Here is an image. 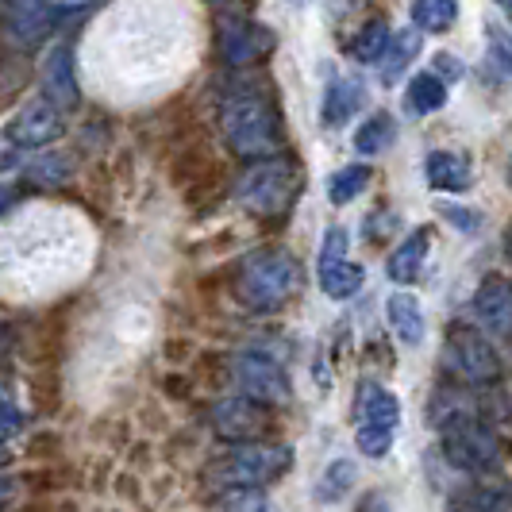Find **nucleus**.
<instances>
[{
  "label": "nucleus",
  "mask_w": 512,
  "mask_h": 512,
  "mask_svg": "<svg viewBox=\"0 0 512 512\" xmlns=\"http://www.w3.org/2000/svg\"><path fill=\"white\" fill-rule=\"evenodd\" d=\"M220 124H224V139L231 151L251 158V162L270 158L282 147V124H278V112L266 93L235 89L220 108Z\"/></svg>",
  "instance_id": "nucleus-1"
},
{
  "label": "nucleus",
  "mask_w": 512,
  "mask_h": 512,
  "mask_svg": "<svg viewBox=\"0 0 512 512\" xmlns=\"http://www.w3.org/2000/svg\"><path fill=\"white\" fill-rule=\"evenodd\" d=\"M297 289H301V266L289 251H258L243 258L235 278V297L255 312L282 308Z\"/></svg>",
  "instance_id": "nucleus-2"
},
{
  "label": "nucleus",
  "mask_w": 512,
  "mask_h": 512,
  "mask_svg": "<svg viewBox=\"0 0 512 512\" xmlns=\"http://www.w3.org/2000/svg\"><path fill=\"white\" fill-rule=\"evenodd\" d=\"M297 189H301L297 166H293L289 158H278V154L255 158V162L243 170V178L235 181L239 205L247 208V212H255V216H282L285 208L293 205Z\"/></svg>",
  "instance_id": "nucleus-3"
},
{
  "label": "nucleus",
  "mask_w": 512,
  "mask_h": 512,
  "mask_svg": "<svg viewBox=\"0 0 512 512\" xmlns=\"http://www.w3.org/2000/svg\"><path fill=\"white\" fill-rule=\"evenodd\" d=\"M293 466V447L289 443H258L247 439L239 443L231 455L212 466V482L224 489H243V486H270L278 482L285 470Z\"/></svg>",
  "instance_id": "nucleus-4"
},
{
  "label": "nucleus",
  "mask_w": 512,
  "mask_h": 512,
  "mask_svg": "<svg viewBox=\"0 0 512 512\" xmlns=\"http://www.w3.org/2000/svg\"><path fill=\"white\" fill-rule=\"evenodd\" d=\"M443 428V459L451 462L455 470H466V474H486V470H497L501 462V439L489 428L482 416L474 412H459L451 420L439 424Z\"/></svg>",
  "instance_id": "nucleus-5"
},
{
  "label": "nucleus",
  "mask_w": 512,
  "mask_h": 512,
  "mask_svg": "<svg viewBox=\"0 0 512 512\" xmlns=\"http://www.w3.org/2000/svg\"><path fill=\"white\" fill-rule=\"evenodd\" d=\"M443 362L470 385H497L505 366L497 359L493 343L474 324H455L443 339Z\"/></svg>",
  "instance_id": "nucleus-6"
},
{
  "label": "nucleus",
  "mask_w": 512,
  "mask_h": 512,
  "mask_svg": "<svg viewBox=\"0 0 512 512\" xmlns=\"http://www.w3.org/2000/svg\"><path fill=\"white\" fill-rule=\"evenodd\" d=\"M62 131H66L62 108H58L51 97H39V101L24 104V108L8 120L4 139H8L12 147H20V151H39V147H51Z\"/></svg>",
  "instance_id": "nucleus-7"
},
{
  "label": "nucleus",
  "mask_w": 512,
  "mask_h": 512,
  "mask_svg": "<svg viewBox=\"0 0 512 512\" xmlns=\"http://www.w3.org/2000/svg\"><path fill=\"white\" fill-rule=\"evenodd\" d=\"M235 382L243 385L247 397H255L262 405H285L289 401V374L282 362L262 355V351H247L235 362Z\"/></svg>",
  "instance_id": "nucleus-8"
},
{
  "label": "nucleus",
  "mask_w": 512,
  "mask_h": 512,
  "mask_svg": "<svg viewBox=\"0 0 512 512\" xmlns=\"http://www.w3.org/2000/svg\"><path fill=\"white\" fill-rule=\"evenodd\" d=\"M266 405L255 401V397H228V401H216L212 405V428L220 439H231V443H247V439H258L262 428H266Z\"/></svg>",
  "instance_id": "nucleus-9"
},
{
  "label": "nucleus",
  "mask_w": 512,
  "mask_h": 512,
  "mask_svg": "<svg viewBox=\"0 0 512 512\" xmlns=\"http://www.w3.org/2000/svg\"><path fill=\"white\" fill-rule=\"evenodd\" d=\"M270 47H274V35L266 27L247 24L239 16H231V20L220 24V51H224V58H228L231 66H251Z\"/></svg>",
  "instance_id": "nucleus-10"
},
{
  "label": "nucleus",
  "mask_w": 512,
  "mask_h": 512,
  "mask_svg": "<svg viewBox=\"0 0 512 512\" xmlns=\"http://www.w3.org/2000/svg\"><path fill=\"white\" fill-rule=\"evenodd\" d=\"M474 316L478 324L493 335H512V282L501 274H489L486 282L478 285L474 297Z\"/></svg>",
  "instance_id": "nucleus-11"
},
{
  "label": "nucleus",
  "mask_w": 512,
  "mask_h": 512,
  "mask_svg": "<svg viewBox=\"0 0 512 512\" xmlns=\"http://www.w3.org/2000/svg\"><path fill=\"white\" fill-rule=\"evenodd\" d=\"M43 89H47V97H51L58 108H74V104L81 101L70 43H58V47H51V54L43 58Z\"/></svg>",
  "instance_id": "nucleus-12"
},
{
  "label": "nucleus",
  "mask_w": 512,
  "mask_h": 512,
  "mask_svg": "<svg viewBox=\"0 0 512 512\" xmlns=\"http://www.w3.org/2000/svg\"><path fill=\"white\" fill-rule=\"evenodd\" d=\"M355 416H359V424L397 432V424H401V401H397V393H389L385 385L366 382L359 389V401H355Z\"/></svg>",
  "instance_id": "nucleus-13"
},
{
  "label": "nucleus",
  "mask_w": 512,
  "mask_h": 512,
  "mask_svg": "<svg viewBox=\"0 0 512 512\" xmlns=\"http://www.w3.org/2000/svg\"><path fill=\"white\" fill-rule=\"evenodd\" d=\"M428 247H432V231L416 228L409 239H405V243H401V247L389 255V262H385V274H389V278H393L397 285H412L416 278H420V274H424Z\"/></svg>",
  "instance_id": "nucleus-14"
},
{
  "label": "nucleus",
  "mask_w": 512,
  "mask_h": 512,
  "mask_svg": "<svg viewBox=\"0 0 512 512\" xmlns=\"http://www.w3.org/2000/svg\"><path fill=\"white\" fill-rule=\"evenodd\" d=\"M424 170H428V185H432L436 193H466L470 181H474L470 158L459 151H432Z\"/></svg>",
  "instance_id": "nucleus-15"
},
{
  "label": "nucleus",
  "mask_w": 512,
  "mask_h": 512,
  "mask_svg": "<svg viewBox=\"0 0 512 512\" xmlns=\"http://www.w3.org/2000/svg\"><path fill=\"white\" fill-rule=\"evenodd\" d=\"M385 312H389V324H393V332H397V339L405 347H420L424 343V332H428L424 328V308H420V301L412 293H393Z\"/></svg>",
  "instance_id": "nucleus-16"
},
{
  "label": "nucleus",
  "mask_w": 512,
  "mask_h": 512,
  "mask_svg": "<svg viewBox=\"0 0 512 512\" xmlns=\"http://www.w3.org/2000/svg\"><path fill=\"white\" fill-rule=\"evenodd\" d=\"M362 108V85L359 81H347V77H339L328 85V93H324V108H320V120H324V128H343L355 112Z\"/></svg>",
  "instance_id": "nucleus-17"
},
{
  "label": "nucleus",
  "mask_w": 512,
  "mask_h": 512,
  "mask_svg": "<svg viewBox=\"0 0 512 512\" xmlns=\"http://www.w3.org/2000/svg\"><path fill=\"white\" fill-rule=\"evenodd\" d=\"M54 12L47 0H16L12 4V31L20 43H39L54 27Z\"/></svg>",
  "instance_id": "nucleus-18"
},
{
  "label": "nucleus",
  "mask_w": 512,
  "mask_h": 512,
  "mask_svg": "<svg viewBox=\"0 0 512 512\" xmlns=\"http://www.w3.org/2000/svg\"><path fill=\"white\" fill-rule=\"evenodd\" d=\"M416 54H420V27L412 24L409 31H397V35L389 39V51L382 54V81L385 85H393L397 77L405 74L412 62H416Z\"/></svg>",
  "instance_id": "nucleus-19"
},
{
  "label": "nucleus",
  "mask_w": 512,
  "mask_h": 512,
  "mask_svg": "<svg viewBox=\"0 0 512 512\" xmlns=\"http://www.w3.org/2000/svg\"><path fill=\"white\" fill-rule=\"evenodd\" d=\"M447 104V85L439 74H416L409 81V93H405V108L412 116H428Z\"/></svg>",
  "instance_id": "nucleus-20"
},
{
  "label": "nucleus",
  "mask_w": 512,
  "mask_h": 512,
  "mask_svg": "<svg viewBox=\"0 0 512 512\" xmlns=\"http://www.w3.org/2000/svg\"><path fill=\"white\" fill-rule=\"evenodd\" d=\"M70 174H74V158L58 151L39 154V158H31L24 166V178L31 181V185H43V189H54V185L70 181Z\"/></svg>",
  "instance_id": "nucleus-21"
},
{
  "label": "nucleus",
  "mask_w": 512,
  "mask_h": 512,
  "mask_svg": "<svg viewBox=\"0 0 512 512\" xmlns=\"http://www.w3.org/2000/svg\"><path fill=\"white\" fill-rule=\"evenodd\" d=\"M355 478H359V466L351 459L328 462V470H324L320 482H316V497H320L324 505H335V501H343V497L355 489Z\"/></svg>",
  "instance_id": "nucleus-22"
},
{
  "label": "nucleus",
  "mask_w": 512,
  "mask_h": 512,
  "mask_svg": "<svg viewBox=\"0 0 512 512\" xmlns=\"http://www.w3.org/2000/svg\"><path fill=\"white\" fill-rule=\"evenodd\" d=\"M362 266L355 262H335V266H320V289L332 297V301H347V297H355L362 289Z\"/></svg>",
  "instance_id": "nucleus-23"
},
{
  "label": "nucleus",
  "mask_w": 512,
  "mask_h": 512,
  "mask_svg": "<svg viewBox=\"0 0 512 512\" xmlns=\"http://www.w3.org/2000/svg\"><path fill=\"white\" fill-rule=\"evenodd\" d=\"M370 178H374V170H370L366 162H351V166L335 170L332 181H328V197H332V205H351L362 189L370 185Z\"/></svg>",
  "instance_id": "nucleus-24"
},
{
  "label": "nucleus",
  "mask_w": 512,
  "mask_h": 512,
  "mask_svg": "<svg viewBox=\"0 0 512 512\" xmlns=\"http://www.w3.org/2000/svg\"><path fill=\"white\" fill-rule=\"evenodd\" d=\"M459 20V0H412V24L420 31H447Z\"/></svg>",
  "instance_id": "nucleus-25"
},
{
  "label": "nucleus",
  "mask_w": 512,
  "mask_h": 512,
  "mask_svg": "<svg viewBox=\"0 0 512 512\" xmlns=\"http://www.w3.org/2000/svg\"><path fill=\"white\" fill-rule=\"evenodd\" d=\"M455 512H512V489L474 486L455 497Z\"/></svg>",
  "instance_id": "nucleus-26"
},
{
  "label": "nucleus",
  "mask_w": 512,
  "mask_h": 512,
  "mask_svg": "<svg viewBox=\"0 0 512 512\" xmlns=\"http://www.w3.org/2000/svg\"><path fill=\"white\" fill-rule=\"evenodd\" d=\"M397 139V124L389 112H374L366 124H359L355 131V151L359 154H382L389 143Z\"/></svg>",
  "instance_id": "nucleus-27"
},
{
  "label": "nucleus",
  "mask_w": 512,
  "mask_h": 512,
  "mask_svg": "<svg viewBox=\"0 0 512 512\" xmlns=\"http://www.w3.org/2000/svg\"><path fill=\"white\" fill-rule=\"evenodd\" d=\"M389 39H393V35H389V24L378 16V20H370V24L355 35V47H351V51H355L359 62H382V54L389 51Z\"/></svg>",
  "instance_id": "nucleus-28"
},
{
  "label": "nucleus",
  "mask_w": 512,
  "mask_h": 512,
  "mask_svg": "<svg viewBox=\"0 0 512 512\" xmlns=\"http://www.w3.org/2000/svg\"><path fill=\"white\" fill-rule=\"evenodd\" d=\"M224 512H278V509H274V501L258 486H243L224 493Z\"/></svg>",
  "instance_id": "nucleus-29"
},
{
  "label": "nucleus",
  "mask_w": 512,
  "mask_h": 512,
  "mask_svg": "<svg viewBox=\"0 0 512 512\" xmlns=\"http://www.w3.org/2000/svg\"><path fill=\"white\" fill-rule=\"evenodd\" d=\"M355 443H359V451L366 455V459H385V455H389V447H393V432H389V428H370V424H359Z\"/></svg>",
  "instance_id": "nucleus-30"
},
{
  "label": "nucleus",
  "mask_w": 512,
  "mask_h": 512,
  "mask_svg": "<svg viewBox=\"0 0 512 512\" xmlns=\"http://www.w3.org/2000/svg\"><path fill=\"white\" fill-rule=\"evenodd\" d=\"M347 247H351V235L347 228H328L324 231V243H320V266H335L347 258Z\"/></svg>",
  "instance_id": "nucleus-31"
},
{
  "label": "nucleus",
  "mask_w": 512,
  "mask_h": 512,
  "mask_svg": "<svg viewBox=\"0 0 512 512\" xmlns=\"http://www.w3.org/2000/svg\"><path fill=\"white\" fill-rule=\"evenodd\" d=\"M489 47H493L497 66L512 77V39H509V31H501L497 24H489Z\"/></svg>",
  "instance_id": "nucleus-32"
},
{
  "label": "nucleus",
  "mask_w": 512,
  "mask_h": 512,
  "mask_svg": "<svg viewBox=\"0 0 512 512\" xmlns=\"http://www.w3.org/2000/svg\"><path fill=\"white\" fill-rule=\"evenodd\" d=\"M439 216H447V220H451L459 231H478V228H482V216H478V212H470V208L439 205Z\"/></svg>",
  "instance_id": "nucleus-33"
},
{
  "label": "nucleus",
  "mask_w": 512,
  "mask_h": 512,
  "mask_svg": "<svg viewBox=\"0 0 512 512\" xmlns=\"http://www.w3.org/2000/svg\"><path fill=\"white\" fill-rule=\"evenodd\" d=\"M20 428H24V412L16 409L12 401H4V397H0V439L20 436Z\"/></svg>",
  "instance_id": "nucleus-34"
},
{
  "label": "nucleus",
  "mask_w": 512,
  "mask_h": 512,
  "mask_svg": "<svg viewBox=\"0 0 512 512\" xmlns=\"http://www.w3.org/2000/svg\"><path fill=\"white\" fill-rule=\"evenodd\" d=\"M436 74L447 77V81H459L462 77V66L455 54H436Z\"/></svg>",
  "instance_id": "nucleus-35"
},
{
  "label": "nucleus",
  "mask_w": 512,
  "mask_h": 512,
  "mask_svg": "<svg viewBox=\"0 0 512 512\" xmlns=\"http://www.w3.org/2000/svg\"><path fill=\"white\" fill-rule=\"evenodd\" d=\"M12 201H16V189L12 185H0V216L12 208Z\"/></svg>",
  "instance_id": "nucleus-36"
},
{
  "label": "nucleus",
  "mask_w": 512,
  "mask_h": 512,
  "mask_svg": "<svg viewBox=\"0 0 512 512\" xmlns=\"http://www.w3.org/2000/svg\"><path fill=\"white\" fill-rule=\"evenodd\" d=\"M12 493H16V482H12V478H0V505H4Z\"/></svg>",
  "instance_id": "nucleus-37"
},
{
  "label": "nucleus",
  "mask_w": 512,
  "mask_h": 512,
  "mask_svg": "<svg viewBox=\"0 0 512 512\" xmlns=\"http://www.w3.org/2000/svg\"><path fill=\"white\" fill-rule=\"evenodd\" d=\"M8 462H12V451H8V447H4V443H0V470H4V466H8Z\"/></svg>",
  "instance_id": "nucleus-38"
},
{
  "label": "nucleus",
  "mask_w": 512,
  "mask_h": 512,
  "mask_svg": "<svg viewBox=\"0 0 512 512\" xmlns=\"http://www.w3.org/2000/svg\"><path fill=\"white\" fill-rule=\"evenodd\" d=\"M505 247H509V255H512V228H509V235H505Z\"/></svg>",
  "instance_id": "nucleus-39"
},
{
  "label": "nucleus",
  "mask_w": 512,
  "mask_h": 512,
  "mask_svg": "<svg viewBox=\"0 0 512 512\" xmlns=\"http://www.w3.org/2000/svg\"><path fill=\"white\" fill-rule=\"evenodd\" d=\"M212 4H228V0H212Z\"/></svg>",
  "instance_id": "nucleus-40"
},
{
  "label": "nucleus",
  "mask_w": 512,
  "mask_h": 512,
  "mask_svg": "<svg viewBox=\"0 0 512 512\" xmlns=\"http://www.w3.org/2000/svg\"><path fill=\"white\" fill-rule=\"evenodd\" d=\"M497 4H512V0H497Z\"/></svg>",
  "instance_id": "nucleus-41"
},
{
  "label": "nucleus",
  "mask_w": 512,
  "mask_h": 512,
  "mask_svg": "<svg viewBox=\"0 0 512 512\" xmlns=\"http://www.w3.org/2000/svg\"><path fill=\"white\" fill-rule=\"evenodd\" d=\"M509 178H512V162H509Z\"/></svg>",
  "instance_id": "nucleus-42"
}]
</instances>
